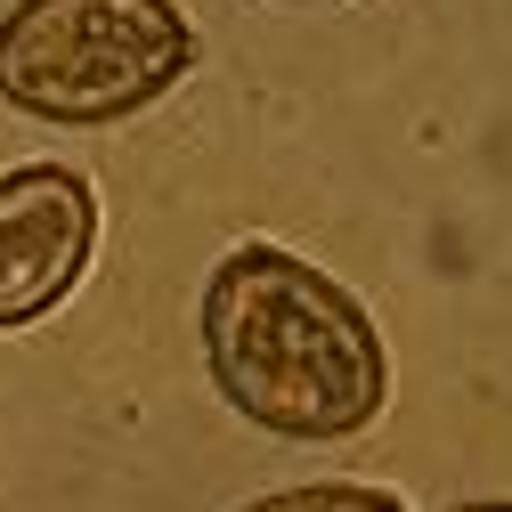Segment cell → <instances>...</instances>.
<instances>
[{
    "label": "cell",
    "mask_w": 512,
    "mask_h": 512,
    "mask_svg": "<svg viewBox=\"0 0 512 512\" xmlns=\"http://www.w3.org/2000/svg\"><path fill=\"white\" fill-rule=\"evenodd\" d=\"M204 366L220 399L269 439L334 447L391 399V350L366 301L285 244H236L204 285Z\"/></svg>",
    "instance_id": "6da1fadb"
},
{
    "label": "cell",
    "mask_w": 512,
    "mask_h": 512,
    "mask_svg": "<svg viewBox=\"0 0 512 512\" xmlns=\"http://www.w3.org/2000/svg\"><path fill=\"white\" fill-rule=\"evenodd\" d=\"M196 66L179 0H17L0 17V106L57 131H114Z\"/></svg>",
    "instance_id": "7a4b0ae2"
},
{
    "label": "cell",
    "mask_w": 512,
    "mask_h": 512,
    "mask_svg": "<svg viewBox=\"0 0 512 512\" xmlns=\"http://www.w3.org/2000/svg\"><path fill=\"white\" fill-rule=\"evenodd\" d=\"M98 252V187L74 163L0 171V334L41 317L90 277Z\"/></svg>",
    "instance_id": "3957f363"
},
{
    "label": "cell",
    "mask_w": 512,
    "mask_h": 512,
    "mask_svg": "<svg viewBox=\"0 0 512 512\" xmlns=\"http://www.w3.org/2000/svg\"><path fill=\"white\" fill-rule=\"evenodd\" d=\"M236 512H407L391 488H366V480H301V488H277V496H252Z\"/></svg>",
    "instance_id": "277c9868"
},
{
    "label": "cell",
    "mask_w": 512,
    "mask_h": 512,
    "mask_svg": "<svg viewBox=\"0 0 512 512\" xmlns=\"http://www.w3.org/2000/svg\"><path fill=\"white\" fill-rule=\"evenodd\" d=\"M447 512H512V496H488V504H447Z\"/></svg>",
    "instance_id": "5b68a950"
},
{
    "label": "cell",
    "mask_w": 512,
    "mask_h": 512,
    "mask_svg": "<svg viewBox=\"0 0 512 512\" xmlns=\"http://www.w3.org/2000/svg\"><path fill=\"white\" fill-rule=\"evenodd\" d=\"M293 9H334V0H293Z\"/></svg>",
    "instance_id": "8992f818"
}]
</instances>
